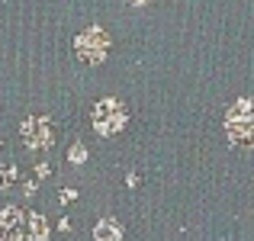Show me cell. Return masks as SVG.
I'll use <instances>...</instances> for the list:
<instances>
[{
	"instance_id": "7a4b0ae2",
	"label": "cell",
	"mask_w": 254,
	"mask_h": 241,
	"mask_svg": "<svg viewBox=\"0 0 254 241\" xmlns=\"http://www.w3.org/2000/svg\"><path fill=\"white\" fill-rule=\"evenodd\" d=\"M225 135L235 148H254V100L242 97L225 110Z\"/></svg>"
},
{
	"instance_id": "8992f818",
	"label": "cell",
	"mask_w": 254,
	"mask_h": 241,
	"mask_svg": "<svg viewBox=\"0 0 254 241\" xmlns=\"http://www.w3.org/2000/svg\"><path fill=\"white\" fill-rule=\"evenodd\" d=\"M93 238H97V241H119V238H123V229H119L116 219L106 216V219H100V222L93 225Z\"/></svg>"
},
{
	"instance_id": "9c48e42d",
	"label": "cell",
	"mask_w": 254,
	"mask_h": 241,
	"mask_svg": "<svg viewBox=\"0 0 254 241\" xmlns=\"http://www.w3.org/2000/svg\"><path fill=\"white\" fill-rule=\"evenodd\" d=\"M71 199H77L74 190H62V203H71Z\"/></svg>"
},
{
	"instance_id": "30bf717a",
	"label": "cell",
	"mask_w": 254,
	"mask_h": 241,
	"mask_svg": "<svg viewBox=\"0 0 254 241\" xmlns=\"http://www.w3.org/2000/svg\"><path fill=\"white\" fill-rule=\"evenodd\" d=\"M126 3H129V6H145L148 0H126Z\"/></svg>"
},
{
	"instance_id": "5b68a950",
	"label": "cell",
	"mask_w": 254,
	"mask_h": 241,
	"mask_svg": "<svg viewBox=\"0 0 254 241\" xmlns=\"http://www.w3.org/2000/svg\"><path fill=\"white\" fill-rule=\"evenodd\" d=\"M19 135H23V145L32 151H42V148H52L55 142V129H52L49 116L36 113V116H26L23 125H19Z\"/></svg>"
},
{
	"instance_id": "52a82bcc",
	"label": "cell",
	"mask_w": 254,
	"mask_h": 241,
	"mask_svg": "<svg viewBox=\"0 0 254 241\" xmlns=\"http://www.w3.org/2000/svg\"><path fill=\"white\" fill-rule=\"evenodd\" d=\"M16 177H19V171H16V167H0V190H10V186L13 183H16Z\"/></svg>"
},
{
	"instance_id": "ba28073f",
	"label": "cell",
	"mask_w": 254,
	"mask_h": 241,
	"mask_svg": "<svg viewBox=\"0 0 254 241\" xmlns=\"http://www.w3.org/2000/svg\"><path fill=\"white\" fill-rule=\"evenodd\" d=\"M68 161H71V164H84V161H87V148H84L81 142H74V145H71Z\"/></svg>"
},
{
	"instance_id": "277c9868",
	"label": "cell",
	"mask_w": 254,
	"mask_h": 241,
	"mask_svg": "<svg viewBox=\"0 0 254 241\" xmlns=\"http://www.w3.org/2000/svg\"><path fill=\"white\" fill-rule=\"evenodd\" d=\"M74 52L87 64H103L106 52H110V36H106L100 26H90V29H84L81 36L74 39Z\"/></svg>"
},
{
	"instance_id": "6da1fadb",
	"label": "cell",
	"mask_w": 254,
	"mask_h": 241,
	"mask_svg": "<svg viewBox=\"0 0 254 241\" xmlns=\"http://www.w3.org/2000/svg\"><path fill=\"white\" fill-rule=\"evenodd\" d=\"M0 241H49V222L23 206L0 209Z\"/></svg>"
},
{
	"instance_id": "3957f363",
	"label": "cell",
	"mask_w": 254,
	"mask_h": 241,
	"mask_svg": "<svg viewBox=\"0 0 254 241\" xmlns=\"http://www.w3.org/2000/svg\"><path fill=\"white\" fill-rule=\"evenodd\" d=\"M90 119H93V129H97V135H106V138H110V135H116V132L126 129V122H129V113H126V106L119 103V100L103 97L97 106H93Z\"/></svg>"
}]
</instances>
